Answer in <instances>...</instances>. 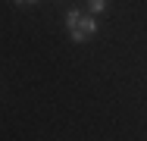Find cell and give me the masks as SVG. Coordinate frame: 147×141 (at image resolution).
<instances>
[{"instance_id":"3957f363","label":"cell","mask_w":147,"mask_h":141,"mask_svg":"<svg viewBox=\"0 0 147 141\" xmlns=\"http://www.w3.org/2000/svg\"><path fill=\"white\" fill-rule=\"evenodd\" d=\"M13 3H19V6H22V3H38V0H13Z\"/></svg>"},{"instance_id":"6da1fadb","label":"cell","mask_w":147,"mask_h":141,"mask_svg":"<svg viewBox=\"0 0 147 141\" xmlns=\"http://www.w3.org/2000/svg\"><path fill=\"white\" fill-rule=\"evenodd\" d=\"M78 22H82V13H78V9H69V13H66V28L72 31V28H78Z\"/></svg>"},{"instance_id":"7a4b0ae2","label":"cell","mask_w":147,"mask_h":141,"mask_svg":"<svg viewBox=\"0 0 147 141\" xmlns=\"http://www.w3.org/2000/svg\"><path fill=\"white\" fill-rule=\"evenodd\" d=\"M88 9L94 13V16H100V13L107 9V0H88Z\"/></svg>"}]
</instances>
